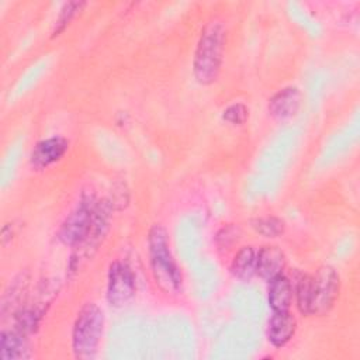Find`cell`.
<instances>
[{"mask_svg":"<svg viewBox=\"0 0 360 360\" xmlns=\"http://www.w3.org/2000/svg\"><path fill=\"white\" fill-rule=\"evenodd\" d=\"M148 253L156 285L166 294H179L183 287V276L172 255L169 235L162 225H153L149 229Z\"/></svg>","mask_w":360,"mask_h":360,"instance_id":"obj_1","label":"cell"},{"mask_svg":"<svg viewBox=\"0 0 360 360\" xmlns=\"http://www.w3.org/2000/svg\"><path fill=\"white\" fill-rule=\"evenodd\" d=\"M225 27L219 21L204 25L193 58V75L201 86L212 84L221 72L225 46Z\"/></svg>","mask_w":360,"mask_h":360,"instance_id":"obj_2","label":"cell"},{"mask_svg":"<svg viewBox=\"0 0 360 360\" xmlns=\"http://www.w3.org/2000/svg\"><path fill=\"white\" fill-rule=\"evenodd\" d=\"M104 330V312L94 302H86L77 312L72 329V349L76 359L96 357Z\"/></svg>","mask_w":360,"mask_h":360,"instance_id":"obj_3","label":"cell"},{"mask_svg":"<svg viewBox=\"0 0 360 360\" xmlns=\"http://www.w3.org/2000/svg\"><path fill=\"white\" fill-rule=\"evenodd\" d=\"M96 204L94 195H83L77 207L65 218L58 231V239L63 245L75 248L87 238L93 226Z\"/></svg>","mask_w":360,"mask_h":360,"instance_id":"obj_4","label":"cell"},{"mask_svg":"<svg viewBox=\"0 0 360 360\" xmlns=\"http://www.w3.org/2000/svg\"><path fill=\"white\" fill-rule=\"evenodd\" d=\"M314 292H312V308L311 315L323 316L330 312L335 307L340 292V277L339 273L328 264L321 266L312 276Z\"/></svg>","mask_w":360,"mask_h":360,"instance_id":"obj_5","label":"cell"},{"mask_svg":"<svg viewBox=\"0 0 360 360\" xmlns=\"http://www.w3.org/2000/svg\"><path fill=\"white\" fill-rule=\"evenodd\" d=\"M135 276L131 267L120 260L110 264L107 274V301L111 307L125 305L135 294Z\"/></svg>","mask_w":360,"mask_h":360,"instance_id":"obj_6","label":"cell"},{"mask_svg":"<svg viewBox=\"0 0 360 360\" xmlns=\"http://www.w3.org/2000/svg\"><path fill=\"white\" fill-rule=\"evenodd\" d=\"M69 149V141L63 136H51L35 143L30 155V163L37 170L48 169L58 163Z\"/></svg>","mask_w":360,"mask_h":360,"instance_id":"obj_7","label":"cell"},{"mask_svg":"<svg viewBox=\"0 0 360 360\" xmlns=\"http://www.w3.org/2000/svg\"><path fill=\"white\" fill-rule=\"evenodd\" d=\"M301 103L302 94L300 89L295 86H287L280 89L269 98L267 111L274 120L284 121L292 118L298 112Z\"/></svg>","mask_w":360,"mask_h":360,"instance_id":"obj_8","label":"cell"},{"mask_svg":"<svg viewBox=\"0 0 360 360\" xmlns=\"http://www.w3.org/2000/svg\"><path fill=\"white\" fill-rule=\"evenodd\" d=\"M285 267V255L276 245L263 246L256 256V274L264 280L270 281L274 277L283 274Z\"/></svg>","mask_w":360,"mask_h":360,"instance_id":"obj_9","label":"cell"},{"mask_svg":"<svg viewBox=\"0 0 360 360\" xmlns=\"http://www.w3.org/2000/svg\"><path fill=\"white\" fill-rule=\"evenodd\" d=\"M295 329L297 321L290 311L273 312L267 328L269 342L274 347H283L292 339Z\"/></svg>","mask_w":360,"mask_h":360,"instance_id":"obj_10","label":"cell"},{"mask_svg":"<svg viewBox=\"0 0 360 360\" xmlns=\"http://www.w3.org/2000/svg\"><path fill=\"white\" fill-rule=\"evenodd\" d=\"M31 356L27 335L18 329L3 330L0 335V357L3 360H22Z\"/></svg>","mask_w":360,"mask_h":360,"instance_id":"obj_11","label":"cell"},{"mask_svg":"<svg viewBox=\"0 0 360 360\" xmlns=\"http://www.w3.org/2000/svg\"><path fill=\"white\" fill-rule=\"evenodd\" d=\"M292 285L291 281L280 274L269 281V294L267 301L273 312H284L290 311L292 302Z\"/></svg>","mask_w":360,"mask_h":360,"instance_id":"obj_12","label":"cell"},{"mask_svg":"<svg viewBox=\"0 0 360 360\" xmlns=\"http://www.w3.org/2000/svg\"><path fill=\"white\" fill-rule=\"evenodd\" d=\"M256 256L257 252L253 246H242L231 262V273L235 278L249 281L256 274Z\"/></svg>","mask_w":360,"mask_h":360,"instance_id":"obj_13","label":"cell"},{"mask_svg":"<svg viewBox=\"0 0 360 360\" xmlns=\"http://www.w3.org/2000/svg\"><path fill=\"white\" fill-rule=\"evenodd\" d=\"M27 287H28V274H25V273L18 274L11 281L8 290L3 295V301H1V314L3 315H6V312H8V311H11L14 315V312L22 305L20 302L21 301L24 302V294L27 291Z\"/></svg>","mask_w":360,"mask_h":360,"instance_id":"obj_14","label":"cell"},{"mask_svg":"<svg viewBox=\"0 0 360 360\" xmlns=\"http://www.w3.org/2000/svg\"><path fill=\"white\" fill-rule=\"evenodd\" d=\"M312 292H314V281L311 274H302L295 287V298H297V308L298 311L308 316L311 315L312 308Z\"/></svg>","mask_w":360,"mask_h":360,"instance_id":"obj_15","label":"cell"},{"mask_svg":"<svg viewBox=\"0 0 360 360\" xmlns=\"http://www.w3.org/2000/svg\"><path fill=\"white\" fill-rule=\"evenodd\" d=\"M250 226L264 238H278L285 231V222L278 217H259L250 221Z\"/></svg>","mask_w":360,"mask_h":360,"instance_id":"obj_16","label":"cell"},{"mask_svg":"<svg viewBox=\"0 0 360 360\" xmlns=\"http://www.w3.org/2000/svg\"><path fill=\"white\" fill-rule=\"evenodd\" d=\"M86 6L84 1H68L62 6L59 14H58V18L55 21V25H53V30H52V38L60 35L68 27L69 24L75 20V17L83 10V7Z\"/></svg>","mask_w":360,"mask_h":360,"instance_id":"obj_17","label":"cell"},{"mask_svg":"<svg viewBox=\"0 0 360 360\" xmlns=\"http://www.w3.org/2000/svg\"><path fill=\"white\" fill-rule=\"evenodd\" d=\"M242 231L238 224H228L222 226L215 236V243L221 249H228L240 239Z\"/></svg>","mask_w":360,"mask_h":360,"instance_id":"obj_18","label":"cell"},{"mask_svg":"<svg viewBox=\"0 0 360 360\" xmlns=\"http://www.w3.org/2000/svg\"><path fill=\"white\" fill-rule=\"evenodd\" d=\"M222 118L232 125H243L249 118V108L243 103H233L224 110Z\"/></svg>","mask_w":360,"mask_h":360,"instance_id":"obj_19","label":"cell"}]
</instances>
